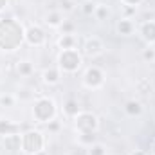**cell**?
<instances>
[{"mask_svg":"<svg viewBox=\"0 0 155 155\" xmlns=\"http://www.w3.org/2000/svg\"><path fill=\"white\" fill-rule=\"evenodd\" d=\"M107 83V72L97 67V65H90L83 71V76H81V85L87 88V90H101Z\"/></svg>","mask_w":155,"mask_h":155,"instance_id":"5b68a950","label":"cell"},{"mask_svg":"<svg viewBox=\"0 0 155 155\" xmlns=\"http://www.w3.org/2000/svg\"><path fill=\"white\" fill-rule=\"evenodd\" d=\"M2 148H5V150H7V152H11V153H16V152H20V150H22L20 134L4 137V139H2Z\"/></svg>","mask_w":155,"mask_h":155,"instance_id":"ac0fdd59","label":"cell"},{"mask_svg":"<svg viewBox=\"0 0 155 155\" xmlns=\"http://www.w3.org/2000/svg\"><path fill=\"white\" fill-rule=\"evenodd\" d=\"M61 9L63 11H72L74 9V4L71 0H61Z\"/></svg>","mask_w":155,"mask_h":155,"instance_id":"f1b7e54d","label":"cell"},{"mask_svg":"<svg viewBox=\"0 0 155 155\" xmlns=\"http://www.w3.org/2000/svg\"><path fill=\"white\" fill-rule=\"evenodd\" d=\"M123 7V11H124V15L123 16H126V18H132V15H135L137 13V9L135 7H128V5H121Z\"/></svg>","mask_w":155,"mask_h":155,"instance_id":"83f0119b","label":"cell"},{"mask_svg":"<svg viewBox=\"0 0 155 155\" xmlns=\"http://www.w3.org/2000/svg\"><path fill=\"white\" fill-rule=\"evenodd\" d=\"M25 43L29 47H35V49L45 47L47 45V33H45V29L40 24H29L25 27Z\"/></svg>","mask_w":155,"mask_h":155,"instance_id":"ba28073f","label":"cell"},{"mask_svg":"<svg viewBox=\"0 0 155 155\" xmlns=\"http://www.w3.org/2000/svg\"><path fill=\"white\" fill-rule=\"evenodd\" d=\"M9 7V0H0V15Z\"/></svg>","mask_w":155,"mask_h":155,"instance_id":"f546056e","label":"cell"},{"mask_svg":"<svg viewBox=\"0 0 155 155\" xmlns=\"http://www.w3.org/2000/svg\"><path fill=\"white\" fill-rule=\"evenodd\" d=\"M130 155H150V153H148L146 150H132Z\"/></svg>","mask_w":155,"mask_h":155,"instance_id":"4dcf8cb0","label":"cell"},{"mask_svg":"<svg viewBox=\"0 0 155 155\" xmlns=\"http://www.w3.org/2000/svg\"><path fill=\"white\" fill-rule=\"evenodd\" d=\"M15 71L20 78H31L35 74V63L31 60H18L15 63Z\"/></svg>","mask_w":155,"mask_h":155,"instance_id":"2e32d148","label":"cell"},{"mask_svg":"<svg viewBox=\"0 0 155 155\" xmlns=\"http://www.w3.org/2000/svg\"><path fill=\"white\" fill-rule=\"evenodd\" d=\"M110 16H112L110 5H107V4H97V7H96V13H94V18H96L97 22H107Z\"/></svg>","mask_w":155,"mask_h":155,"instance_id":"ffe728a7","label":"cell"},{"mask_svg":"<svg viewBox=\"0 0 155 155\" xmlns=\"http://www.w3.org/2000/svg\"><path fill=\"white\" fill-rule=\"evenodd\" d=\"M150 155H155V137L152 141V144H150Z\"/></svg>","mask_w":155,"mask_h":155,"instance_id":"1f68e13d","label":"cell"},{"mask_svg":"<svg viewBox=\"0 0 155 155\" xmlns=\"http://www.w3.org/2000/svg\"><path fill=\"white\" fill-rule=\"evenodd\" d=\"M22 153L24 155H41L47 148V135L38 128H27L20 134Z\"/></svg>","mask_w":155,"mask_h":155,"instance_id":"3957f363","label":"cell"},{"mask_svg":"<svg viewBox=\"0 0 155 155\" xmlns=\"http://www.w3.org/2000/svg\"><path fill=\"white\" fill-rule=\"evenodd\" d=\"M25 43V25L16 18L0 16V51L15 52Z\"/></svg>","mask_w":155,"mask_h":155,"instance_id":"6da1fadb","label":"cell"},{"mask_svg":"<svg viewBox=\"0 0 155 155\" xmlns=\"http://www.w3.org/2000/svg\"><path fill=\"white\" fill-rule=\"evenodd\" d=\"M81 54H83V58H88V60H96V58H99L103 52H105V43H103V40L99 38V36H87V38L83 40V45H81Z\"/></svg>","mask_w":155,"mask_h":155,"instance_id":"52a82bcc","label":"cell"},{"mask_svg":"<svg viewBox=\"0 0 155 155\" xmlns=\"http://www.w3.org/2000/svg\"><path fill=\"white\" fill-rule=\"evenodd\" d=\"M116 33L123 38H130L137 33V24L132 20V18H126V16H121L116 22Z\"/></svg>","mask_w":155,"mask_h":155,"instance_id":"30bf717a","label":"cell"},{"mask_svg":"<svg viewBox=\"0 0 155 155\" xmlns=\"http://www.w3.org/2000/svg\"><path fill=\"white\" fill-rule=\"evenodd\" d=\"M63 22H65L63 13H61V11H56V9L45 13L43 18H41V24H43L45 27H49V29H54V31H60V27H61Z\"/></svg>","mask_w":155,"mask_h":155,"instance_id":"8fae6325","label":"cell"},{"mask_svg":"<svg viewBox=\"0 0 155 155\" xmlns=\"http://www.w3.org/2000/svg\"><path fill=\"white\" fill-rule=\"evenodd\" d=\"M74 24L71 22V20H65L63 24H61V27H60V35H72L74 33Z\"/></svg>","mask_w":155,"mask_h":155,"instance_id":"484cf974","label":"cell"},{"mask_svg":"<svg viewBox=\"0 0 155 155\" xmlns=\"http://www.w3.org/2000/svg\"><path fill=\"white\" fill-rule=\"evenodd\" d=\"M78 143H79L81 146L88 148L90 144L97 143V139H96V134H78Z\"/></svg>","mask_w":155,"mask_h":155,"instance_id":"603a6c76","label":"cell"},{"mask_svg":"<svg viewBox=\"0 0 155 155\" xmlns=\"http://www.w3.org/2000/svg\"><path fill=\"white\" fill-rule=\"evenodd\" d=\"M31 117L36 124H49L58 117V105L51 96H38L31 103Z\"/></svg>","mask_w":155,"mask_h":155,"instance_id":"7a4b0ae2","label":"cell"},{"mask_svg":"<svg viewBox=\"0 0 155 155\" xmlns=\"http://www.w3.org/2000/svg\"><path fill=\"white\" fill-rule=\"evenodd\" d=\"M0 81H2V74H0Z\"/></svg>","mask_w":155,"mask_h":155,"instance_id":"d6a6232c","label":"cell"},{"mask_svg":"<svg viewBox=\"0 0 155 155\" xmlns=\"http://www.w3.org/2000/svg\"><path fill=\"white\" fill-rule=\"evenodd\" d=\"M18 103L16 94L13 92H2L0 94V108H15Z\"/></svg>","mask_w":155,"mask_h":155,"instance_id":"d6986e66","label":"cell"},{"mask_svg":"<svg viewBox=\"0 0 155 155\" xmlns=\"http://www.w3.org/2000/svg\"><path fill=\"white\" fill-rule=\"evenodd\" d=\"M123 110H124V114L128 117H141L143 112H144V107H143V103L137 101V99H128V101L124 103Z\"/></svg>","mask_w":155,"mask_h":155,"instance_id":"e0dca14e","label":"cell"},{"mask_svg":"<svg viewBox=\"0 0 155 155\" xmlns=\"http://www.w3.org/2000/svg\"><path fill=\"white\" fill-rule=\"evenodd\" d=\"M83 54L79 49H65L58 52L56 67L61 71V74H76L83 69Z\"/></svg>","mask_w":155,"mask_h":155,"instance_id":"277c9868","label":"cell"},{"mask_svg":"<svg viewBox=\"0 0 155 155\" xmlns=\"http://www.w3.org/2000/svg\"><path fill=\"white\" fill-rule=\"evenodd\" d=\"M94 2H96V0H94Z\"/></svg>","mask_w":155,"mask_h":155,"instance_id":"836d02e7","label":"cell"},{"mask_svg":"<svg viewBox=\"0 0 155 155\" xmlns=\"http://www.w3.org/2000/svg\"><path fill=\"white\" fill-rule=\"evenodd\" d=\"M135 88H137L139 94H148V92L152 90V81L146 79V78H141V79L135 83Z\"/></svg>","mask_w":155,"mask_h":155,"instance_id":"cb8c5ba5","label":"cell"},{"mask_svg":"<svg viewBox=\"0 0 155 155\" xmlns=\"http://www.w3.org/2000/svg\"><path fill=\"white\" fill-rule=\"evenodd\" d=\"M22 134V126L20 123L9 119V117H0V139L7 137V135H16Z\"/></svg>","mask_w":155,"mask_h":155,"instance_id":"7c38bea8","label":"cell"},{"mask_svg":"<svg viewBox=\"0 0 155 155\" xmlns=\"http://www.w3.org/2000/svg\"><path fill=\"white\" fill-rule=\"evenodd\" d=\"M141 58L146 61V63H153L155 61V47H144L143 51H141Z\"/></svg>","mask_w":155,"mask_h":155,"instance_id":"d4e9b609","label":"cell"},{"mask_svg":"<svg viewBox=\"0 0 155 155\" xmlns=\"http://www.w3.org/2000/svg\"><path fill=\"white\" fill-rule=\"evenodd\" d=\"M61 112H63V116L67 117V119H76L78 114L81 112V105H79V101L74 99V97H69V99H65L63 101V107H61Z\"/></svg>","mask_w":155,"mask_h":155,"instance_id":"9a60e30c","label":"cell"},{"mask_svg":"<svg viewBox=\"0 0 155 155\" xmlns=\"http://www.w3.org/2000/svg\"><path fill=\"white\" fill-rule=\"evenodd\" d=\"M41 83L47 85V87H56L60 81H61V71L54 65V67H47L41 71Z\"/></svg>","mask_w":155,"mask_h":155,"instance_id":"4fadbf2b","label":"cell"},{"mask_svg":"<svg viewBox=\"0 0 155 155\" xmlns=\"http://www.w3.org/2000/svg\"><path fill=\"white\" fill-rule=\"evenodd\" d=\"M137 35L144 45L155 47V20H143L137 24Z\"/></svg>","mask_w":155,"mask_h":155,"instance_id":"9c48e42d","label":"cell"},{"mask_svg":"<svg viewBox=\"0 0 155 155\" xmlns=\"http://www.w3.org/2000/svg\"><path fill=\"white\" fill-rule=\"evenodd\" d=\"M79 36H78L76 33H72V35H60L58 40H56V47L60 49V51H65V49H78L79 47Z\"/></svg>","mask_w":155,"mask_h":155,"instance_id":"5bb4252c","label":"cell"},{"mask_svg":"<svg viewBox=\"0 0 155 155\" xmlns=\"http://www.w3.org/2000/svg\"><path fill=\"white\" fill-rule=\"evenodd\" d=\"M87 155H108V150L103 143H94L87 148Z\"/></svg>","mask_w":155,"mask_h":155,"instance_id":"7402d4cb","label":"cell"},{"mask_svg":"<svg viewBox=\"0 0 155 155\" xmlns=\"http://www.w3.org/2000/svg\"><path fill=\"white\" fill-rule=\"evenodd\" d=\"M76 134H96L99 130V117L90 110H81L74 119Z\"/></svg>","mask_w":155,"mask_h":155,"instance_id":"8992f818","label":"cell"},{"mask_svg":"<svg viewBox=\"0 0 155 155\" xmlns=\"http://www.w3.org/2000/svg\"><path fill=\"white\" fill-rule=\"evenodd\" d=\"M96 7H97V2H94V0H85V2L79 5L81 13H83L85 16H94V13H96Z\"/></svg>","mask_w":155,"mask_h":155,"instance_id":"44dd1931","label":"cell"},{"mask_svg":"<svg viewBox=\"0 0 155 155\" xmlns=\"http://www.w3.org/2000/svg\"><path fill=\"white\" fill-rule=\"evenodd\" d=\"M119 2H121V5H128V7H135V9H137V7H141L146 0H119Z\"/></svg>","mask_w":155,"mask_h":155,"instance_id":"4316f807","label":"cell"}]
</instances>
